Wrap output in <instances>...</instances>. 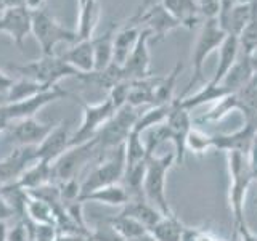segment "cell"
Listing matches in <instances>:
<instances>
[{"label": "cell", "instance_id": "1", "mask_svg": "<svg viewBox=\"0 0 257 241\" xmlns=\"http://www.w3.org/2000/svg\"><path fill=\"white\" fill-rule=\"evenodd\" d=\"M228 163V175H230V188H228V203L230 211L235 223V231L243 227L246 222L244 217V203L247 190L251 188L252 182L255 180L251 167H249L247 155L244 153H227Z\"/></svg>", "mask_w": 257, "mask_h": 241}, {"label": "cell", "instance_id": "2", "mask_svg": "<svg viewBox=\"0 0 257 241\" xmlns=\"http://www.w3.org/2000/svg\"><path fill=\"white\" fill-rule=\"evenodd\" d=\"M108 153H103L98 147V140L93 137L92 140L69 147L63 155L52 164L53 167V180L55 183H61L66 180L77 179L90 164L106 156Z\"/></svg>", "mask_w": 257, "mask_h": 241}, {"label": "cell", "instance_id": "3", "mask_svg": "<svg viewBox=\"0 0 257 241\" xmlns=\"http://www.w3.org/2000/svg\"><path fill=\"white\" fill-rule=\"evenodd\" d=\"M172 166H175L174 150L164 153V155H161V156L151 155L147 163V171H145L143 196L163 215L174 214L166 196V177Z\"/></svg>", "mask_w": 257, "mask_h": 241}, {"label": "cell", "instance_id": "4", "mask_svg": "<svg viewBox=\"0 0 257 241\" xmlns=\"http://www.w3.org/2000/svg\"><path fill=\"white\" fill-rule=\"evenodd\" d=\"M8 69L18 72V74H21V77L34 80V82L47 88L58 85L61 79L79 77L80 74L77 69H74L61 56L56 55L40 56L39 60L21 64V66H18V64H8Z\"/></svg>", "mask_w": 257, "mask_h": 241}, {"label": "cell", "instance_id": "5", "mask_svg": "<svg viewBox=\"0 0 257 241\" xmlns=\"http://www.w3.org/2000/svg\"><path fill=\"white\" fill-rule=\"evenodd\" d=\"M225 37H227V32L222 29L217 18L203 21L199 34L196 37L195 47H193V52H191V72L193 74H191V79H190L187 88H185L179 98H183V96L193 88V85H196V82H199V80L203 79V69H204L206 60L211 56L212 52L219 50V47L222 45Z\"/></svg>", "mask_w": 257, "mask_h": 241}, {"label": "cell", "instance_id": "6", "mask_svg": "<svg viewBox=\"0 0 257 241\" xmlns=\"http://www.w3.org/2000/svg\"><path fill=\"white\" fill-rule=\"evenodd\" d=\"M125 172V147L120 145L116 150L109 151L106 156L96 161L95 166L80 182V195L90 193L108 185H114L122 180Z\"/></svg>", "mask_w": 257, "mask_h": 241}, {"label": "cell", "instance_id": "7", "mask_svg": "<svg viewBox=\"0 0 257 241\" xmlns=\"http://www.w3.org/2000/svg\"><path fill=\"white\" fill-rule=\"evenodd\" d=\"M32 34L36 36L37 42L42 50V56L55 55V48L58 44L79 42L76 31L64 28L63 24L44 8L32 12Z\"/></svg>", "mask_w": 257, "mask_h": 241}, {"label": "cell", "instance_id": "8", "mask_svg": "<svg viewBox=\"0 0 257 241\" xmlns=\"http://www.w3.org/2000/svg\"><path fill=\"white\" fill-rule=\"evenodd\" d=\"M69 93L63 90L61 87L55 85L48 90L32 96L29 100L23 101H10L7 104H0V126L7 127L8 124L15 123V120H21L26 117H34L36 112H39L48 103L58 101L61 98H66Z\"/></svg>", "mask_w": 257, "mask_h": 241}, {"label": "cell", "instance_id": "9", "mask_svg": "<svg viewBox=\"0 0 257 241\" xmlns=\"http://www.w3.org/2000/svg\"><path fill=\"white\" fill-rule=\"evenodd\" d=\"M140 112H137V108H132L125 104L124 108L116 111L106 124L101 127V131L96 134L98 147L103 153H109L116 150L120 145H124L128 134L132 132L134 124Z\"/></svg>", "mask_w": 257, "mask_h": 241}, {"label": "cell", "instance_id": "10", "mask_svg": "<svg viewBox=\"0 0 257 241\" xmlns=\"http://www.w3.org/2000/svg\"><path fill=\"white\" fill-rule=\"evenodd\" d=\"M80 104H82L84 117L79 129L71 135V147L84 143L87 140H92L101 131V127L116 114V108L112 106L109 98L95 104L84 103V101H80Z\"/></svg>", "mask_w": 257, "mask_h": 241}, {"label": "cell", "instance_id": "11", "mask_svg": "<svg viewBox=\"0 0 257 241\" xmlns=\"http://www.w3.org/2000/svg\"><path fill=\"white\" fill-rule=\"evenodd\" d=\"M132 18L151 32L150 42H159L163 40L169 32L182 28L180 23L166 10V7L161 2H153L145 10H137Z\"/></svg>", "mask_w": 257, "mask_h": 241}, {"label": "cell", "instance_id": "12", "mask_svg": "<svg viewBox=\"0 0 257 241\" xmlns=\"http://www.w3.org/2000/svg\"><path fill=\"white\" fill-rule=\"evenodd\" d=\"M71 124L72 123L68 119L53 126L44 142L36 147V161H45V163L53 164L71 147Z\"/></svg>", "mask_w": 257, "mask_h": 241}, {"label": "cell", "instance_id": "13", "mask_svg": "<svg viewBox=\"0 0 257 241\" xmlns=\"http://www.w3.org/2000/svg\"><path fill=\"white\" fill-rule=\"evenodd\" d=\"M52 129L53 124L40 123L36 117H26L8 124L7 132L10 135V142L16 147H37L50 134Z\"/></svg>", "mask_w": 257, "mask_h": 241}, {"label": "cell", "instance_id": "14", "mask_svg": "<svg viewBox=\"0 0 257 241\" xmlns=\"http://www.w3.org/2000/svg\"><path fill=\"white\" fill-rule=\"evenodd\" d=\"M150 39L151 32L148 29L142 28L140 37L137 40L132 53L128 55L127 61L124 63L122 71L125 80H139L151 77V60H150Z\"/></svg>", "mask_w": 257, "mask_h": 241}, {"label": "cell", "instance_id": "15", "mask_svg": "<svg viewBox=\"0 0 257 241\" xmlns=\"http://www.w3.org/2000/svg\"><path fill=\"white\" fill-rule=\"evenodd\" d=\"M0 32H5L12 37L16 47L23 48L24 39L32 32V12L28 7L5 8L0 16Z\"/></svg>", "mask_w": 257, "mask_h": 241}, {"label": "cell", "instance_id": "16", "mask_svg": "<svg viewBox=\"0 0 257 241\" xmlns=\"http://www.w3.org/2000/svg\"><path fill=\"white\" fill-rule=\"evenodd\" d=\"M32 163H36V147H16L7 158L0 159V188L18 180Z\"/></svg>", "mask_w": 257, "mask_h": 241}, {"label": "cell", "instance_id": "17", "mask_svg": "<svg viewBox=\"0 0 257 241\" xmlns=\"http://www.w3.org/2000/svg\"><path fill=\"white\" fill-rule=\"evenodd\" d=\"M257 134V129L251 124H246L235 131L233 134H217L212 135V148L222 150L227 153H244L247 155L249 148H251L252 140Z\"/></svg>", "mask_w": 257, "mask_h": 241}, {"label": "cell", "instance_id": "18", "mask_svg": "<svg viewBox=\"0 0 257 241\" xmlns=\"http://www.w3.org/2000/svg\"><path fill=\"white\" fill-rule=\"evenodd\" d=\"M142 28L134 18L128 20V23L119 26L116 36H114V53H112V63L124 66L128 55L132 53L137 40L140 37Z\"/></svg>", "mask_w": 257, "mask_h": 241}, {"label": "cell", "instance_id": "19", "mask_svg": "<svg viewBox=\"0 0 257 241\" xmlns=\"http://www.w3.org/2000/svg\"><path fill=\"white\" fill-rule=\"evenodd\" d=\"M161 4L180 23L182 28L195 29L201 21H204L196 0H161Z\"/></svg>", "mask_w": 257, "mask_h": 241}, {"label": "cell", "instance_id": "20", "mask_svg": "<svg viewBox=\"0 0 257 241\" xmlns=\"http://www.w3.org/2000/svg\"><path fill=\"white\" fill-rule=\"evenodd\" d=\"M61 58L77 69L80 74L95 71V50H93V37L79 40L72 45L68 52L61 55Z\"/></svg>", "mask_w": 257, "mask_h": 241}, {"label": "cell", "instance_id": "21", "mask_svg": "<svg viewBox=\"0 0 257 241\" xmlns=\"http://www.w3.org/2000/svg\"><path fill=\"white\" fill-rule=\"evenodd\" d=\"M252 74H254V68L251 64V60H249L247 55L241 53L236 63L227 72V76L222 79L220 85L227 88L230 93H236L239 90H243L246 85L251 84Z\"/></svg>", "mask_w": 257, "mask_h": 241}, {"label": "cell", "instance_id": "22", "mask_svg": "<svg viewBox=\"0 0 257 241\" xmlns=\"http://www.w3.org/2000/svg\"><path fill=\"white\" fill-rule=\"evenodd\" d=\"M79 203H101L106 206H116V207H124L128 201V193L122 183H114V185H108V187H103L98 190H93L90 193H85V195H80L77 198Z\"/></svg>", "mask_w": 257, "mask_h": 241}, {"label": "cell", "instance_id": "23", "mask_svg": "<svg viewBox=\"0 0 257 241\" xmlns=\"http://www.w3.org/2000/svg\"><path fill=\"white\" fill-rule=\"evenodd\" d=\"M120 214L128 215V217H132V219H135L137 222H140L148 231L164 217L145 198H131L127 201V204L122 207Z\"/></svg>", "mask_w": 257, "mask_h": 241}, {"label": "cell", "instance_id": "24", "mask_svg": "<svg viewBox=\"0 0 257 241\" xmlns=\"http://www.w3.org/2000/svg\"><path fill=\"white\" fill-rule=\"evenodd\" d=\"M16 183L26 191L40 188L48 183H55L53 167L50 163H45V161H36V163H32L26 171L20 175V179L16 180Z\"/></svg>", "mask_w": 257, "mask_h": 241}, {"label": "cell", "instance_id": "25", "mask_svg": "<svg viewBox=\"0 0 257 241\" xmlns=\"http://www.w3.org/2000/svg\"><path fill=\"white\" fill-rule=\"evenodd\" d=\"M255 12V2L254 4H235L231 10L223 16V18L217 20L222 29L231 36H239V32L244 29L246 24L251 21Z\"/></svg>", "mask_w": 257, "mask_h": 241}, {"label": "cell", "instance_id": "26", "mask_svg": "<svg viewBox=\"0 0 257 241\" xmlns=\"http://www.w3.org/2000/svg\"><path fill=\"white\" fill-rule=\"evenodd\" d=\"M119 23H112L101 36L93 37V50H95V71L106 69L112 63L114 53V36L119 29Z\"/></svg>", "mask_w": 257, "mask_h": 241}, {"label": "cell", "instance_id": "27", "mask_svg": "<svg viewBox=\"0 0 257 241\" xmlns=\"http://www.w3.org/2000/svg\"><path fill=\"white\" fill-rule=\"evenodd\" d=\"M241 55V48L236 36L227 34L222 45L219 47V61H217V68H215V74L211 79L214 84H220L222 79L227 76V72L231 69L233 64L236 63V60Z\"/></svg>", "mask_w": 257, "mask_h": 241}, {"label": "cell", "instance_id": "28", "mask_svg": "<svg viewBox=\"0 0 257 241\" xmlns=\"http://www.w3.org/2000/svg\"><path fill=\"white\" fill-rule=\"evenodd\" d=\"M100 15L101 5L98 0H85L82 5H79V21L76 29L79 40L93 37V32L100 21Z\"/></svg>", "mask_w": 257, "mask_h": 241}, {"label": "cell", "instance_id": "29", "mask_svg": "<svg viewBox=\"0 0 257 241\" xmlns=\"http://www.w3.org/2000/svg\"><path fill=\"white\" fill-rule=\"evenodd\" d=\"M82 82L88 84V85H95L98 88H103V90L111 92L112 87H116L119 82L125 80L122 66H119L116 63H111L106 69L103 71H92L87 72V74H79V77Z\"/></svg>", "mask_w": 257, "mask_h": 241}, {"label": "cell", "instance_id": "30", "mask_svg": "<svg viewBox=\"0 0 257 241\" xmlns=\"http://www.w3.org/2000/svg\"><path fill=\"white\" fill-rule=\"evenodd\" d=\"M227 95H230V92L227 90L225 87H222L220 84H214L212 80H209V82L201 88L199 92H196L195 95L188 96V98H177L180 103V106L187 111H191L195 108H199L203 106L206 103H215L222 98H225Z\"/></svg>", "mask_w": 257, "mask_h": 241}, {"label": "cell", "instance_id": "31", "mask_svg": "<svg viewBox=\"0 0 257 241\" xmlns=\"http://www.w3.org/2000/svg\"><path fill=\"white\" fill-rule=\"evenodd\" d=\"M148 233L158 241H183L185 225L177 219L175 214H171L164 215Z\"/></svg>", "mask_w": 257, "mask_h": 241}, {"label": "cell", "instance_id": "32", "mask_svg": "<svg viewBox=\"0 0 257 241\" xmlns=\"http://www.w3.org/2000/svg\"><path fill=\"white\" fill-rule=\"evenodd\" d=\"M103 220H106L112 228H114L119 235H122L127 241H134L137 238H140L143 235H147L148 230L143 227L140 222H137L135 219L124 214L117 215H109V217H101Z\"/></svg>", "mask_w": 257, "mask_h": 241}, {"label": "cell", "instance_id": "33", "mask_svg": "<svg viewBox=\"0 0 257 241\" xmlns=\"http://www.w3.org/2000/svg\"><path fill=\"white\" fill-rule=\"evenodd\" d=\"M171 106H172V103L171 104H158V106H151L145 112H140L139 117L135 120L132 131L143 134L145 131H148L151 127L164 124L169 117V112H171Z\"/></svg>", "mask_w": 257, "mask_h": 241}, {"label": "cell", "instance_id": "34", "mask_svg": "<svg viewBox=\"0 0 257 241\" xmlns=\"http://www.w3.org/2000/svg\"><path fill=\"white\" fill-rule=\"evenodd\" d=\"M24 217H28L29 220L36 222V223H42V225H55V212L53 207L45 203L42 199L32 198L28 195L26 199V209H24Z\"/></svg>", "mask_w": 257, "mask_h": 241}, {"label": "cell", "instance_id": "35", "mask_svg": "<svg viewBox=\"0 0 257 241\" xmlns=\"http://www.w3.org/2000/svg\"><path fill=\"white\" fill-rule=\"evenodd\" d=\"M182 69H183V64L179 61L166 77L159 79V82L155 88V106H158V104H171L175 100L174 88L177 84V77H179Z\"/></svg>", "mask_w": 257, "mask_h": 241}, {"label": "cell", "instance_id": "36", "mask_svg": "<svg viewBox=\"0 0 257 241\" xmlns=\"http://www.w3.org/2000/svg\"><path fill=\"white\" fill-rule=\"evenodd\" d=\"M45 90H48L47 87L40 85L31 79L21 77L20 80H15L13 85L10 87V90H8V93L5 96H7L8 103L10 101H23V100H29V98H32V96H36V95L42 93Z\"/></svg>", "mask_w": 257, "mask_h": 241}, {"label": "cell", "instance_id": "37", "mask_svg": "<svg viewBox=\"0 0 257 241\" xmlns=\"http://www.w3.org/2000/svg\"><path fill=\"white\" fill-rule=\"evenodd\" d=\"M231 111H238V101L235 93H230L225 98L215 101L214 106L198 119V123H219L225 116H228Z\"/></svg>", "mask_w": 257, "mask_h": 241}, {"label": "cell", "instance_id": "38", "mask_svg": "<svg viewBox=\"0 0 257 241\" xmlns=\"http://www.w3.org/2000/svg\"><path fill=\"white\" fill-rule=\"evenodd\" d=\"M124 147H125V164H135L148 159L147 147H145L142 134L132 131L128 134Z\"/></svg>", "mask_w": 257, "mask_h": 241}, {"label": "cell", "instance_id": "39", "mask_svg": "<svg viewBox=\"0 0 257 241\" xmlns=\"http://www.w3.org/2000/svg\"><path fill=\"white\" fill-rule=\"evenodd\" d=\"M187 150H191L195 155H206L207 150L212 148V135L206 134L201 129H196L195 126L191 127V131L187 135Z\"/></svg>", "mask_w": 257, "mask_h": 241}, {"label": "cell", "instance_id": "40", "mask_svg": "<svg viewBox=\"0 0 257 241\" xmlns=\"http://www.w3.org/2000/svg\"><path fill=\"white\" fill-rule=\"evenodd\" d=\"M238 42H239L241 53H244L247 56L257 48V10L254 12L251 21H249L244 26V29L239 32Z\"/></svg>", "mask_w": 257, "mask_h": 241}, {"label": "cell", "instance_id": "41", "mask_svg": "<svg viewBox=\"0 0 257 241\" xmlns=\"http://www.w3.org/2000/svg\"><path fill=\"white\" fill-rule=\"evenodd\" d=\"M92 238L93 241H127L122 235H119L106 220H103L101 217L96 219V225L92 230Z\"/></svg>", "mask_w": 257, "mask_h": 241}, {"label": "cell", "instance_id": "42", "mask_svg": "<svg viewBox=\"0 0 257 241\" xmlns=\"http://www.w3.org/2000/svg\"><path fill=\"white\" fill-rule=\"evenodd\" d=\"M128 92H131V80H122V82H119L116 87L111 88L108 98L111 100L112 106L116 108V111L120 109V108H124L127 104Z\"/></svg>", "mask_w": 257, "mask_h": 241}, {"label": "cell", "instance_id": "43", "mask_svg": "<svg viewBox=\"0 0 257 241\" xmlns=\"http://www.w3.org/2000/svg\"><path fill=\"white\" fill-rule=\"evenodd\" d=\"M183 241H227L220 238L217 233L207 228H199V227H185L183 233Z\"/></svg>", "mask_w": 257, "mask_h": 241}, {"label": "cell", "instance_id": "44", "mask_svg": "<svg viewBox=\"0 0 257 241\" xmlns=\"http://www.w3.org/2000/svg\"><path fill=\"white\" fill-rule=\"evenodd\" d=\"M7 241H29L28 239V230H26V225H24L23 219H20L18 222H16L13 228L8 230Z\"/></svg>", "mask_w": 257, "mask_h": 241}, {"label": "cell", "instance_id": "45", "mask_svg": "<svg viewBox=\"0 0 257 241\" xmlns=\"http://www.w3.org/2000/svg\"><path fill=\"white\" fill-rule=\"evenodd\" d=\"M247 161H249V167H251L254 179L257 180V134H255L254 140H252L251 148H249V153H247Z\"/></svg>", "mask_w": 257, "mask_h": 241}, {"label": "cell", "instance_id": "46", "mask_svg": "<svg viewBox=\"0 0 257 241\" xmlns=\"http://www.w3.org/2000/svg\"><path fill=\"white\" fill-rule=\"evenodd\" d=\"M236 236H239V239L241 241H257V235L255 233L249 228V225L247 223H244L243 227H239L236 231H235V238Z\"/></svg>", "mask_w": 257, "mask_h": 241}, {"label": "cell", "instance_id": "47", "mask_svg": "<svg viewBox=\"0 0 257 241\" xmlns=\"http://www.w3.org/2000/svg\"><path fill=\"white\" fill-rule=\"evenodd\" d=\"M15 212H13V209L12 206L7 203V199L0 195V220H7V219H10V217H13Z\"/></svg>", "mask_w": 257, "mask_h": 241}, {"label": "cell", "instance_id": "48", "mask_svg": "<svg viewBox=\"0 0 257 241\" xmlns=\"http://www.w3.org/2000/svg\"><path fill=\"white\" fill-rule=\"evenodd\" d=\"M13 82H15V79H12L7 72L0 71V95H7L8 90H10V87L13 85Z\"/></svg>", "mask_w": 257, "mask_h": 241}, {"label": "cell", "instance_id": "49", "mask_svg": "<svg viewBox=\"0 0 257 241\" xmlns=\"http://www.w3.org/2000/svg\"><path fill=\"white\" fill-rule=\"evenodd\" d=\"M44 4H45V0H26V7L31 12H36V10H40V8H44Z\"/></svg>", "mask_w": 257, "mask_h": 241}, {"label": "cell", "instance_id": "50", "mask_svg": "<svg viewBox=\"0 0 257 241\" xmlns=\"http://www.w3.org/2000/svg\"><path fill=\"white\" fill-rule=\"evenodd\" d=\"M5 8H15V7H26V0H2Z\"/></svg>", "mask_w": 257, "mask_h": 241}, {"label": "cell", "instance_id": "51", "mask_svg": "<svg viewBox=\"0 0 257 241\" xmlns=\"http://www.w3.org/2000/svg\"><path fill=\"white\" fill-rule=\"evenodd\" d=\"M7 233H8V227L4 220H0V241H7Z\"/></svg>", "mask_w": 257, "mask_h": 241}, {"label": "cell", "instance_id": "52", "mask_svg": "<svg viewBox=\"0 0 257 241\" xmlns=\"http://www.w3.org/2000/svg\"><path fill=\"white\" fill-rule=\"evenodd\" d=\"M249 60H251V64H252V68H254V71L257 69V48L255 50L249 55Z\"/></svg>", "mask_w": 257, "mask_h": 241}, {"label": "cell", "instance_id": "53", "mask_svg": "<svg viewBox=\"0 0 257 241\" xmlns=\"http://www.w3.org/2000/svg\"><path fill=\"white\" fill-rule=\"evenodd\" d=\"M134 241H158L156 238H153L150 233H147V235H143V236H140V238H137V239H134Z\"/></svg>", "mask_w": 257, "mask_h": 241}, {"label": "cell", "instance_id": "54", "mask_svg": "<svg viewBox=\"0 0 257 241\" xmlns=\"http://www.w3.org/2000/svg\"><path fill=\"white\" fill-rule=\"evenodd\" d=\"M153 2H156V0H143V2H142V5L139 7V10H145V8H147L148 5H151Z\"/></svg>", "mask_w": 257, "mask_h": 241}, {"label": "cell", "instance_id": "55", "mask_svg": "<svg viewBox=\"0 0 257 241\" xmlns=\"http://www.w3.org/2000/svg\"><path fill=\"white\" fill-rule=\"evenodd\" d=\"M251 85L257 90V69L254 71V74H252V79H251Z\"/></svg>", "mask_w": 257, "mask_h": 241}, {"label": "cell", "instance_id": "56", "mask_svg": "<svg viewBox=\"0 0 257 241\" xmlns=\"http://www.w3.org/2000/svg\"><path fill=\"white\" fill-rule=\"evenodd\" d=\"M80 241H93V238H92V230H90V233H88V235H85Z\"/></svg>", "mask_w": 257, "mask_h": 241}, {"label": "cell", "instance_id": "57", "mask_svg": "<svg viewBox=\"0 0 257 241\" xmlns=\"http://www.w3.org/2000/svg\"><path fill=\"white\" fill-rule=\"evenodd\" d=\"M238 4H254L255 0H236Z\"/></svg>", "mask_w": 257, "mask_h": 241}, {"label": "cell", "instance_id": "58", "mask_svg": "<svg viewBox=\"0 0 257 241\" xmlns=\"http://www.w3.org/2000/svg\"><path fill=\"white\" fill-rule=\"evenodd\" d=\"M4 131H7V127H4V126H0V134H2Z\"/></svg>", "mask_w": 257, "mask_h": 241}, {"label": "cell", "instance_id": "59", "mask_svg": "<svg viewBox=\"0 0 257 241\" xmlns=\"http://www.w3.org/2000/svg\"><path fill=\"white\" fill-rule=\"evenodd\" d=\"M84 2H85V0H79V5H82Z\"/></svg>", "mask_w": 257, "mask_h": 241}, {"label": "cell", "instance_id": "60", "mask_svg": "<svg viewBox=\"0 0 257 241\" xmlns=\"http://www.w3.org/2000/svg\"><path fill=\"white\" fill-rule=\"evenodd\" d=\"M255 209H257V196H255Z\"/></svg>", "mask_w": 257, "mask_h": 241}, {"label": "cell", "instance_id": "61", "mask_svg": "<svg viewBox=\"0 0 257 241\" xmlns=\"http://www.w3.org/2000/svg\"><path fill=\"white\" fill-rule=\"evenodd\" d=\"M255 10H257V0H255Z\"/></svg>", "mask_w": 257, "mask_h": 241}]
</instances>
